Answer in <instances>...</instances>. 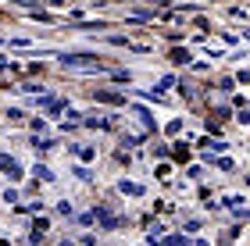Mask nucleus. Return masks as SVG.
<instances>
[{
    "mask_svg": "<svg viewBox=\"0 0 250 246\" xmlns=\"http://www.w3.org/2000/svg\"><path fill=\"white\" fill-rule=\"evenodd\" d=\"M61 64L64 68H97V61L89 57V54H64Z\"/></svg>",
    "mask_w": 250,
    "mask_h": 246,
    "instance_id": "nucleus-1",
    "label": "nucleus"
},
{
    "mask_svg": "<svg viewBox=\"0 0 250 246\" xmlns=\"http://www.w3.org/2000/svg\"><path fill=\"white\" fill-rule=\"evenodd\" d=\"M0 164H4V175L11 178V182H18V178H21V164H18V161L7 157V161H0Z\"/></svg>",
    "mask_w": 250,
    "mask_h": 246,
    "instance_id": "nucleus-2",
    "label": "nucleus"
},
{
    "mask_svg": "<svg viewBox=\"0 0 250 246\" xmlns=\"http://www.w3.org/2000/svg\"><path fill=\"white\" fill-rule=\"evenodd\" d=\"M118 193H125V196H143V186H140V182H125V178H122V182H118Z\"/></svg>",
    "mask_w": 250,
    "mask_h": 246,
    "instance_id": "nucleus-3",
    "label": "nucleus"
},
{
    "mask_svg": "<svg viewBox=\"0 0 250 246\" xmlns=\"http://www.w3.org/2000/svg\"><path fill=\"white\" fill-rule=\"evenodd\" d=\"M97 221H100L104 228H115V225H118V221H115V214H107V210H97Z\"/></svg>",
    "mask_w": 250,
    "mask_h": 246,
    "instance_id": "nucleus-4",
    "label": "nucleus"
},
{
    "mask_svg": "<svg viewBox=\"0 0 250 246\" xmlns=\"http://www.w3.org/2000/svg\"><path fill=\"white\" fill-rule=\"evenodd\" d=\"M97 100H100V104H118V93H107V89H100V93H97Z\"/></svg>",
    "mask_w": 250,
    "mask_h": 246,
    "instance_id": "nucleus-5",
    "label": "nucleus"
},
{
    "mask_svg": "<svg viewBox=\"0 0 250 246\" xmlns=\"http://www.w3.org/2000/svg\"><path fill=\"white\" fill-rule=\"evenodd\" d=\"M136 114H140V121H143V125H146V129H150V125H154V114H150V111H146V107H136Z\"/></svg>",
    "mask_w": 250,
    "mask_h": 246,
    "instance_id": "nucleus-6",
    "label": "nucleus"
},
{
    "mask_svg": "<svg viewBox=\"0 0 250 246\" xmlns=\"http://www.w3.org/2000/svg\"><path fill=\"white\" fill-rule=\"evenodd\" d=\"M36 175L43 178V182H54V171H50L47 164H36Z\"/></svg>",
    "mask_w": 250,
    "mask_h": 246,
    "instance_id": "nucleus-7",
    "label": "nucleus"
},
{
    "mask_svg": "<svg viewBox=\"0 0 250 246\" xmlns=\"http://www.w3.org/2000/svg\"><path fill=\"white\" fill-rule=\"evenodd\" d=\"M172 61H175V64H186V61H189V50H186V47H183V50H175V54H172Z\"/></svg>",
    "mask_w": 250,
    "mask_h": 246,
    "instance_id": "nucleus-8",
    "label": "nucleus"
},
{
    "mask_svg": "<svg viewBox=\"0 0 250 246\" xmlns=\"http://www.w3.org/2000/svg\"><path fill=\"white\" fill-rule=\"evenodd\" d=\"M236 236H240V228H225V232H222V243H232Z\"/></svg>",
    "mask_w": 250,
    "mask_h": 246,
    "instance_id": "nucleus-9",
    "label": "nucleus"
},
{
    "mask_svg": "<svg viewBox=\"0 0 250 246\" xmlns=\"http://www.w3.org/2000/svg\"><path fill=\"white\" fill-rule=\"evenodd\" d=\"M79 153H83V161H93V157H97V147H83Z\"/></svg>",
    "mask_w": 250,
    "mask_h": 246,
    "instance_id": "nucleus-10",
    "label": "nucleus"
},
{
    "mask_svg": "<svg viewBox=\"0 0 250 246\" xmlns=\"http://www.w3.org/2000/svg\"><path fill=\"white\" fill-rule=\"evenodd\" d=\"M179 129H183V121H179V118H175V121H168V129H165V132H168V136H175V132H179Z\"/></svg>",
    "mask_w": 250,
    "mask_h": 246,
    "instance_id": "nucleus-11",
    "label": "nucleus"
},
{
    "mask_svg": "<svg viewBox=\"0 0 250 246\" xmlns=\"http://www.w3.org/2000/svg\"><path fill=\"white\" fill-rule=\"evenodd\" d=\"M240 121H250V114H240Z\"/></svg>",
    "mask_w": 250,
    "mask_h": 246,
    "instance_id": "nucleus-12",
    "label": "nucleus"
},
{
    "mask_svg": "<svg viewBox=\"0 0 250 246\" xmlns=\"http://www.w3.org/2000/svg\"><path fill=\"white\" fill-rule=\"evenodd\" d=\"M243 36H247V39H250V29H247V32H243Z\"/></svg>",
    "mask_w": 250,
    "mask_h": 246,
    "instance_id": "nucleus-13",
    "label": "nucleus"
},
{
    "mask_svg": "<svg viewBox=\"0 0 250 246\" xmlns=\"http://www.w3.org/2000/svg\"><path fill=\"white\" fill-rule=\"evenodd\" d=\"M247 182H250V171H247Z\"/></svg>",
    "mask_w": 250,
    "mask_h": 246,
    "instance_id": "nucleus-14",
    "label": "nucleus"
}]
</instances>
